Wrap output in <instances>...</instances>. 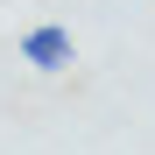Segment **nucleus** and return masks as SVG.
Wrapping results in <instances>:
<instances>
[{
	"instance_id": "obj_1",
	"label": "nucleus",
	"mask_w": 155,
	"mask_h": 155,
	"mask_svg": "<svg viewBox=\"0 0 155 155\" xmlns=\"http://www.w3.org/2000/svg\"><path fill=\"white\" fill-rule=\"evenodd\" d=\"M21 64H35V71H64V64H71V28L35 21V28L21 35Z\"/></svg>"
}]
</instances>
